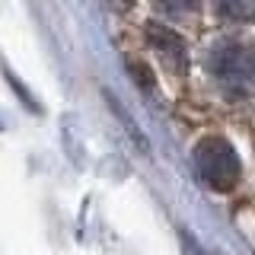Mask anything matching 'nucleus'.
Instances as JSON below:
<instances>
[{
  "instance_id": "obj_2",
  "label": "nucleus",
  "mask_w": 255,
  "mask_h": 255,
  "mask_svg": "<svg viewBox=\"0 0 255 255\" xmlns=\"http://www.w3.org/2000/svg\"><path fill=\"white\" fill-rule=\"evenodd\" d=\"M195 169L204 185L214 191H233L243 179V163H239L233 143L217 134L195 143Z\"/></svg>"
},
{
  "instance_id": "obj_3",
  "label": "nucleus",
  "mask_w": 255,
  "mask_h": 255,
  "mask_svg": "<svg viewBox=\"0 0 255 255\" xmlns=\"http://www.w3.org/2000/svg\"><path fill=\"white\" fill-rule=\"evenodd\" d=\"M143 35H147L150 48L156 51V58L163 61L172 74H185L188 70V45H185V38H182L175 29L159 26V22H147Z\"/></svg>"
},
{
  "instance_id": "obj_4",
  "label": "nucleus",
  "mask_w": 255,
  "mask_h": 255,
  "mask_svg": "<svg viewBox=\"0 0 255 255\" xmlns=\"http://www.w3.org/2000/svg\"><path fill=\"white\" fill-rule=\"evenodd\" d=\"M214 6L223 19H236V22L255 19V0H214Z\"/></svg>"
},
{
  "instance_id": "obj_5",
  "label": "nucleus",
  "mask_w": 255,
  "mask_h": 255,
  "mask_svg": "<svg viewBox=\"0 0 255 255\" xmlns=\"http://www.w3.org/2000/svg\"><path fill=\"white\" fill-rule=\"evenodd\" d=\"M128 70L134 74V83H137V86H143V90H153V70H150L143 61L131 58V61H128Z\"/></svg>"
},
{
  "instance_id": "obj_8",
  "label": "nucleus",
  "mask_w": 255,
  "mask_h": 255,
  "mask_svg": "<svg viewBox=\"0 0 255 255\" xmlns=\"http://www.w3.org/2000/svg\"><path fill=\"white\" fill-rule=\"evenodd\" d=\"M115 3L122 6V10H131V6H134V0H115Z\"/></svg>"
},
{
  "instance_id": "obj_7",
  "label": "nucleus",
  "mask_w": 255,
  "mask_h": 255,
  "mask_svg": "<svg viewBox=\"0 0 255 255\" xmlns=\"http://www.w3.org/2000/svg\"><path fill=\"white\" fill-rule=\"evenodd\" d=\"M182 239H185V255H211V252H204V249H198V246H195V243H191V239H188V236H182Z\"/></svg>"
},
{
  "instance_id": "obj_1",
  "label": "nucleus",
  "mask_w": 255,
  "mask_h": 255,
  "mask_svg": "<svg viewBox=\"0 0 255 255\" xmlns=\"http://www.w3.org/2000/svg\"><path fill=\"white\" fill-rule=\"evenodd\" d=\"M207 74L230 99L255 96V45L239 38H223L207 51Z\"/></svg>"
},
{
  "instance_id": "obj_6",
  "label": "nucleus",
  "mask_w": 255,
  "mask_h": 255,
  "mask_svg": "<svg viewBox=\"0 0 255 255\" xmlns=\"http://www.w3.org/2000/svg\"><path fill=\"white\" fill-rule=\"evenodd\" d=\"M156 6L163 13H172V16H179V13H188V10H195V0H156Z\"/></svg>"
}]
</instances>
